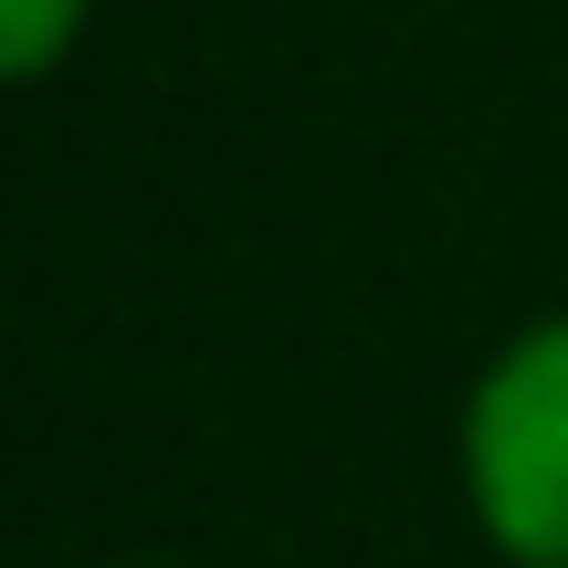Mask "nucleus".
Segmentation results:
<instances>
[{"mask_svg":"<svg viewBox=\"0 0 568 568\" xmlns=\"http://www.w3.org/2000/svg\"><path fill=\"white\" fill-rule=\"evenodd\" d=\"M453 474H464L474 537L506 568L568 558V305L516 326L464 389L453 422Z\"/></svg>","mask_w":568,"mask_h":568,"instance_id":"obj_1","label":"nucleus"},{"mask_svg":"<svg viewBox=\"0 0 568 568\" xmlns=\"http://www.w3.org/2000/svg\"><path fill=\"white\" fill-rule=\"evenodd\" d=\"M84 11L95 0H0V63H11V84H42L63 53H74Z\"/></svg>","mask_w":568,"mask_h":568,"instance_id":"obj_2","label":"nucleus"},{"mask_svg":"<svg viewBox=\"0 0 568 568\" xmlns=\"http://www.w3.org/2000/svg\"><path fill=\"white\" fill-rule=\"evenodd\" d=\"M116 568H169V558H116Z\"/></svg>","mask_w":568,"mask_h":568,"instance_id":"obj_3","label":"nucleus"},{"mask_svg":"<svg viewBox=\"0 0 568 568\" xmlns=\"http://www.w3.org/2000/svg\"><path fill=\"white\" fill-rule=\"evenodd\" d=\"M537 568H568V558H537Z\"/></svg>","mask_w":568,"mask_h":568,"instance_id":"obj_4","label":"nucleus"}]
</instances>
